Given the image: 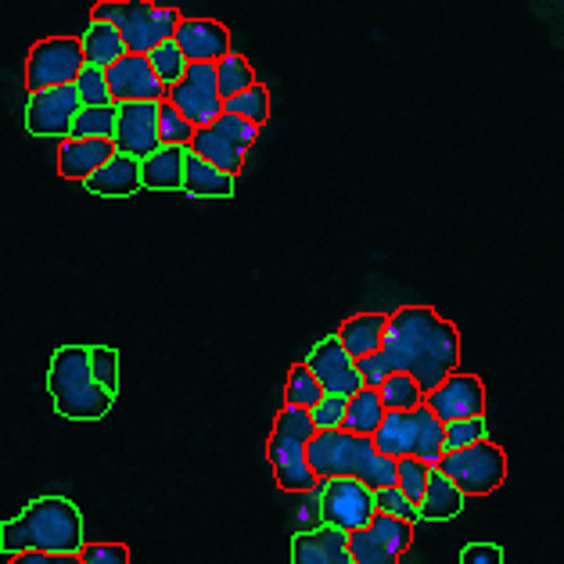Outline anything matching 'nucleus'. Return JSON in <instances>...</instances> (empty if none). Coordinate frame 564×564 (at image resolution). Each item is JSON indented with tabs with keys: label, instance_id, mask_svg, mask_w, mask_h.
<instances>
[{
	"label": "nucleus",
	"instance_id": "nucleus-1",
	"mask_svg": "<svg viewBox=\"0 0 564 564\" xmlns=\"http://www.w3.org/2000/svg\"><path fill=\"white\" fill-rule=\"evenodd\" d=\"M381 352L392 364V370H406L421 384V392H432L438 381L457 370L460 335L435 310L403 306L384 324Z\"/></svg>",
	"mask_w": 564,
	"mask_h": 564
},
{
	"label": "nucleus",
	"instance_id": "nucleus-2",
	"mask_svg": "<svg viewBox=\"0 0 564 564\" xmlns=\"http://www.w3.org/2000/svg\"><path fill=\"white\" fill-rule=\"evenodd\" d=\"M306 460L316 481L352 475L360 478L367 489L395 486V460L375 449L370 435H352L346 429L316 432L306 443Z\"/></svg>",
	"mask_w": 564,
	"mask_h": 564
},
{
	"label": "nucleus",
	"instance_id": "nucleus-3",
	"mask_svg": "<svg viewBox=\"0 0 564 564\" xmlns=\"http://www.w3.org/2000/svg\"><path fill=\"white\" fill-rule=\"evenodd\" d=\"M47 392L54 410L68 421H101L112 410L116 395H108L90 375V349L62 346L47 370Z\"/></svg>",
	"mask_w": 564,
	"mask_h": 564
},
{
	"label": "nucleus",
	"instance_id": "nucleus-4",
	"mask_svg": "<svg viewBox=\"0 0 564 564\" xmlns=\"http://www.w3.org/2000/svg\"><path fill=\"white\" fill-rule=\"evenodd\" d=\"M94 19L112 22L119 36L127 40V51L148 54L151 47H159L162 40H173L181 11L148 4V0H101L94 8Z\"/></svg>",
	"mask_w": 564,
	"mask_h": 564
},
{
	"label": "nucleus",
	"instance_id": "nucleus-5",
	"mask_svg": "<svg viewBox=\"0 0 564 564\" xmlns=\"http://www.w3.org/2000/svg\"><path fill=\"white\" fill-rule=\"evenodd\" d=\"M19 518H22L30 550H47V554H79V546H84V514H79L76 503H68L62 497L33 500Z\"/></svg>",
	"mask_w": 564,
	"mask_h": 564
},
{
	"label": "nucleus",
	"instance_id": "nucleus-6",
	"mask_svg": "<svg viewBox=\"0 0 564 564\" xmlns=\"http://www.w3.org/2000/svg\"><path fill=\"white\" fill-rule=\"evenodd\" d=\"M435 467L464 497H489V492H497L507 481V453L492 438H481V443L460 449H446Z\"/></svg>",
	"mask_w": 564,
	"mask_h": 564
},
{
	"label": "nucleus",
	"instance_id": "nucleus-7",
	"mask_svg": "<svg viewBox=\"0 0 564 564\" xmlns=\"http://www.w3.org/2000/svg\"><path fill=\"white\" fill-rule=\"evenodd\" d=\"M256 137H259V127H252V122H245L238 116L219 112L209 127L195 130L187 148L195 151V155H202L205 162H213L216 170L238 176L245 166V155H249L256 144Z\"/></svg>",
	"mask_w": 564,
	"mask_h": 564
},
{
	"label": "nucleus",
	"instance_id": "nucleus-8",
	"mask_svg": "<svg viewBox=\"0 0 564 564\" xmlns=\"http://www.w3.org/2000/svg\"><path fill=\"white\" fill-rule=\"evenodd\" d=\"M346 543H349V557L356 564H399L410 550V543H414V525L403 518L375 511V518H370L367 525L352 529L346 535Z\"/></svg>",
	"mask_w": 564,
	"mask_h": 564
},
{
	"label": "nucleus",
	"instance_id": "nucleus-9",
	"mask_svg": "<svg viewBox=\"0 0 564 564\" xmlns=\"http://www.w3.org/2000/svg\"><path fill=\"white\" fill-rule=\"evenodd\" d=\"M166 101L181 112L191 127H209L224 112V98L216 90V62H187L184 76L170 87Z\"/></svg>",
	"mask_w": 564,
	"mask_h": 564
},
{
	"label": "nucleus",
	"instance_id": "nucleus-10",
	"mask_svg": "<svg viewBox=\"0 0 564 564\" xmlns=\"http://www.w3.org/2000/svg\"><path fill=\"white\" fill-rule=\"evenodd\" d=\"M316 492H321L324 525L352 532L375 518V489H367L360 478H352V475L324 478V481H316Z\"/></svg>",
	"mask_w": 564,
	"mask_h": 564
},
{
	"label": "nucleus",
	"instance_id": "nucleus-11",
	"mask_svg": "<svg viewBox=\"0 0 564 564\" xmlns=\"http://www.w3.org/2000/svg\"><path fill=\"white\" fill-rule=\"evenodd\" d=\"M84 68V44L73 36H51L40 40L25 58V87L44 90V87H62L73 84L76 73Z\"/></svg>",
	"mask_w": 564,
	"mask_h": 564
},
{
	"label": "nucleus",
	"instance_id": "nucleus-12",
	"mask_svg": "<svg viewBox=\"0 0 564 564\" xmlns=\"http://www.w3.org/2000/svg\"><path fill=\"white\" fill-rule=\"evenodd\" d=\"M79 108L84 105H79V94L73 84L33 90L30 105H25V130L33 137H68Z\"/></svg>",
	"mask_w": 564,
	"mask_h": 564
},
{
	"label": "nucleus",
	"instance_id": "nucleus-13",
	"mask_svg": "<svg viewBox=\"0 0 564 564\" xmlns=\"http://www.w3.org/2000/svg\"><path fill=\"white\" fill-rule=\"evenodd\" d=\"M116 151L130 159H148L151 151L162 148L159 141V101H122L116 105Z\"/></svg>",
	"mask_w": 564,
	"mask_h": 564
},
{
	"label": "nucleus",
	"instance_id": "nucleus-14",
	"mask_svg": "<svg viewBox=\"0 0 564 564\" xmlns=\"http://www.w3.org/2000/svg\"><path fill=\"white\" fill-rule=\"evenodd\" d=\"M105 79H108V94H112V101L122 105V101H166L170 87L162 84L155 76V68H151L148 54H133L127 51L119 62H112L105 68Z\"/></svg>",
	"mask_w": 564,
	"mask_h": 564
},
{
	"label": "nucleus",
	"instance_id": "nucleus-15",
	"mask_svg": "<svg viewBox=\"0 0 564 564\" xmlns=\"http://www.w3.org/2000/svg\"><path fill=\"white\" fill-rule=\"evenodd\" d=\"M424 406L443 424L460 417H486V389H481V381L475 375L453 370L432 392H424Z\"/></svg>",
	"mask_w": 564,
	"mask_h": 564
},
{
	"label": "nucleus",
	"instance_id": "nucleus-16",
	"mask_svg": "<svg viewBox=\"0 0 564 564\" xmlns=\"http://www.w3.org/2000/svg\"><path fill=\"white\" fill-rule=\"evenodd\" d=\"M306 367L313 370V378L321 381V389L332 392V395H352L356 389H364V378H360V370H356V360L341 349L338 335L324 338L321 346L310 352Z\"/></svg>",
	"mask_w": 564,
	"mask_h": 564
},
{
	"label": "nucleus",
	"instance_id": "nucleus-17",
	"mask_svg": "<svg viewBox=\"0 0 564 564\" xmlns=\"http://www.w3.org/2000/svg\"><path fill=\"white\" fill-rule=\"evenodd\" d=\"M267 457L273 467V478L284 492H306L316 489V475L310 471V460H306V443L292 435H281L273 432L270 443H267Z\"/></svg>",
	"mask_w": 564,
	"mask_h": 564
},
{
	"label": "nucleus",
	"instance_id": "nucleus-18",
	"mask_svg": "<svg viewBox=\"0 0 564 564\" xmlns=\"http://www.w3.org/2000/svg\"><path fill=\"white\" fill-rule=\"evenodd\" d=\"M173 44L184 51L187 62H219L230 51V33L213 19H181Z\"/></svg>",
	"mask_w": 564,
	"mask_h": 564
},
{
	"label": "nucleus",
	"instance_id": "nucleus-19",
	"mask_svg": "<svg viewBox=\"0 0 564 564\" xmlns=\"http://www.w3.org/2000/svg\"><path fill=\"white\" fill-rule=\"evenodd\" d=\"M349 532L335 525H316L292 540V564H356L349 557Z\"/></svg>",
	"mask_w": 564,
	"mask_h": 564
},
{
	"label": "nucleus",
	"instance_id": "nucleus-20",
	"mask_svg": "<svg viewBox=\"0 0 564 564\" xmlns=\"http://www.w3.org/2000/svg\"><path fill=\"white\" fill-rule=\"evenodd\" d=\"M112 155H116V144L101 141V137H62L58 173L65 181H87V176L98 166H105Z\"/></svg>",
	"mask_w": 564,
	"mask_h": 564
},
{
	"label": "nucleus",
	"instance_id": "nucleus-21",
	"mask_svg": "<svg viewBox=\"0 0 564 564\" xmlns=\"http://www.w3.org/2000/svg\"><path fill=\"white\" fill-rule=\"evenodd\" d=\"M84 184L101 198H130L133 191L141 187V162L122 155V151H116V155L108 159L105 166L94 170Z\"/></svg>",
	"mask_w": 564,
	"mask_h": 564
},
{
	"label": "nucleus",
	"instance_id": "nucleus-22",
	"mask_svg": "<svg viewBox=\"0 0 564 564\" xmlns=\"http://www.w3.org/2000/svg\"><path fill=\"white\" fill-rule=\"evenodd\" d=\"M378 453L384 457H414V446H417V417L414 410H384V417L378 424V432L370 435Z\"/></svg>",
	"mask_w": 564,
	"mask_h": 564
},
{
	"label": "nucleus",
	"instance_id": "nucleus-23",
	"mask_svg": "<svg viewBox=\"0 0 564 564\" xmlns=\"http://www.w3.org/2000/svg\"><path fill=\"white\" fill-rule=\"evenodd\" d=\"M184 155L187 148L181 144H162L141 159V187L148 191H181L184 184Z\"/></svg>",
	"mask_w": 564,
	"mask_h": 564
},
{
	"label": "nucleus",
	"instance_id": "nucleus-24",
	"mask_svg": "<svg viewBox=\"0 0 564 564\" xmlns=\"http://www.w3.org/2000/svg\"><path fill=\"white\" fill-rule=\"evenodd\" d=\"M181 191L184 195H195V198H230L234 195V176L216 170L213 162H205L202 155H195V151L187 148Z\"/></svg>",
	"mask_w": 564,
	"mask_h": 564
},
{
	"label": "nucleus",
	"instance_id": "nucleus-25",
	"mask_svg": "<svg viewBox=\"0 0 564 564\" xmlns=\"http://www.w3.org/2000/svg\"><path fill=\"white\" fill-rule=\"evenodd\" d=\"M460 511H464V492L453 486V481L438 471V467H432L429 486H424V497L417 500V514L424 521H449V518H457Z\"/></svg>",
	"mask_w": 564,
	"mask_h": 564
},
{
	"label": "nucleus",
	"instance_id": "nucleus-26",
	"mask_svg": "<svg viewBox=\"0 0 564 564\" xmlns=\"http://www.w3.org/2000/svg\"><path fill=\"white\" fill-rule=\"evenodd\" d=\"M384 324H389V316L384 313L352 316V321L341 324V332H338L341 349H346L352 360H360V356H367V352H378L381 341H384Z\"/></svg>",
	"mask_w": 564,
	"mask_h": 564
},
{
	"label": "nucleus",
	"instance_id": "nucleus-27",
	"mask_svg": "<svg viewBox=\"0 0 564 564\" xmlns=\"http://www.w3.org/2000/svg\"><path fill=\"white\" fill-rule=\"evenodd\" d=\"M79 44H84V62L98 65V68H108L127 54V40H122L116 25L105 22V19H94L87 25V33L79 36Z\"/></svg>",
	"mask_w": 564,
	"mask_h": 564
},
{
	"label": "nucleus",
	"instance_id": "nucleus-28",
	"mask_svg": "<svg viewBox=\"0 0 564 564\" xmlns=\"http://www.w3.org/2000/svg\"><path fill=\"white\" fill-rule=\"evenodd\" d=\"M384 417V403L378 389H356L349 399H346V421H341V429L352 432V435H375L378 424Z\"/></svg>",
	"mask_w": 564,
	"mask_h": 564
},
{
	"label": "nucleus",
	"instance_id": "nucleus-29",
	"mask_svg": "<svg viewBox=\"0 0 564 564\" xmlns=\"http://www.w3.org/2000/svg\"><path fill=\"white\" fill-rule=\"evenodd\" d=\"M414 417H417V446H414V457H421L424 464H438V457L446 453V424L438 421L429 406H414Z\"/></svg>",
	"mask_w": 564,
	"mask_h": 564
},
{
	"label": "nucleus",
	"instance_id": "nucleus-30",
	"mask_svg": "<svg viewBox=\"0 0 564 564\" xmlns=\"http://www.w3.org/2000/svg\"><path fill=\"white\" fill-rule=\"evenodd\" d=\"M378 395H381L384 410H414L424 403L421 384L410 378L406 370H392V375L378 384Z\"/></svg>",
	"mask_w": 564,
	"mask_h": 564
},
{
	"label": "nucleus",
	"instance_id": "nucleus-31",
	"mask_svg": "<svg viewBox=\"0 0 564 564\" xmlns=\"http://www.w3.org/2000/svg\"><path fill=\"white\" fill-rule=\"evenodd\" d=\"M224 112L252 122V127H263V122L270 119V94L263 84H252L241 94H234V98H224Z\"/></svg>",
	"mask_w": 564,
	"mask_h": 564
},
{
	"label": "nucleus",
	"instance_id": "nucleus-32",
	"mask_svg": "<svg viewBox=\"0 0 564 564\" xmlns=\"http://www.w3.org/2000/svg\"><path fill=\"white\" fill-rule=\"evenodd\" d=\"M252 84H256V73H252V65L241 58V54L227 51L224 58L216 62V90H219V98H234V94H241L245 87H252Z\"/></svg>",
	"mask_w": 564,
	"mask_h": 564
},
{
	"label": "nucleus",
	"instance_id": "nucleus-33",
	"mask_svg": "<svg viewBox=\"0 0 564 564\" xmlns=\"http://www.w3.org/2000/svg\"><path fill=\"white\" fill-rule=\"evenodd\" d=\"M112 133H116V105L79 108L73 130H68V137H101V141H112Z\"/></svg>",
	"mask_w": 564,
	"mask_h": 564
},
{
	"label": "nucleus",
	"instance_id": "nucleus-34",
	"mask_svg": "<svg viewBox=\"0 0 564 564\" xmlns=\"http://www.w3.org/2000/svg\"><path fill=\"white\" fill-rule=\"evenodd\" d=\"M321 395H324V389H321V381L313 378V370L306 364H295L292 375H288V384H284V403L310 410L321 403Z\"/></svg>",
	"mask_w": 564,
	"mask_h": 564
},
{
	"label": "nucleus",
	"instance_id": "nucleus-35",
	"mask_svg": "<svg viewBox=\"0 0 564 564\" xmlns=\"http://www.w3.org/2000/svg\"><path fill=\"white\" fill-rule=\"evenodd\" d=\"M73 87H76L79 105H84V108H90V105H116L112 94H108L105 68H98V65H87L84 62V68H79L76 79H73Z\"/></svg>",
	"mask_w": 564,
	"mask_h": 564
},
{
	"label": "nucleus",
	"instance_id": "nucleus-36",
	"mask_svg": "<svg viewBox=\"0 0 564 564\" xmlns=\"http://www.w3.org/2000/svg\"><path fill=\"white\" fill-rule=\"evenodd\" d=\"M148 62H151V68H155V76H159L166 87H173L176 79L184 76V68H187L184 51L176 47L173 40H162L159 47H151V51H148Z\"/></svg>",
	"mask_w": 564,
	"mask_h": 564
},
{
	"label": "nucleus",
	"instance_id": "nucleus-37",
	"mask_svg": "<svg viewBox=\"0 0 564 564\" xmlns=\"http://www.w3.org/2000/svg\"><path fill=\"white\" fill-rule=\"evenodd\" d=\"M429 475H432V464H424L421 457H399L395 460V486L406 492V500L417 503L424 497Z\"/></svg>",
	"mask_w": 564,
	"mask_h": 564
},
{
	"label": "nucleus",
	"instance_id": "nucleus-38",
	"mask_svg": "<svg viewBox=\"0 0 564 564\" xmlns=\"http://www.w3.org/2000/svg\"><path fill=\"white\" fill-rule=\"evenodd\" d=\"M191 137H195V127H191V122L181 112H176L170 101H159V141L187 148Z\"/></svg>",
	"mask_w": 564,
	"mask_h": 564
},
{
	"label": "nucleus",
	"instance_id": "nucleus-39",
	"mask_svg": "<svg viewBox=\"0 0 564 564\" xmlns=\"http://www.w3.org/2000/svg\"><path fill=\"white\" fill-rule=\"evenodd\" d=\"M375 511H381V514H392V518H403V521H421V514H417V503L414 500H406V492L399 489V486H381V489H375Z\"/></svg>",
	"mask_w": 564,
	"mask_h": 564
},
{
	"label": "nucleus",
	"instance_id": "nucleus-40",
	"mask_svg": "<svg viewBox=\"0 0 564 564\" xmlns=\"http://www.w3.org/2000/svg\"><path fill=\"white\" fill-rule=\"evenodd\" d=\"M90 375L108 395H116L119 392V352L108 346H94L90 349Z\"/></svg>",
	"mask_w": 564,
	"mask_h": 564
},
{
	"label": "nucleus",
	"instance_id": "nucleus-41",
	"mask_svg": "<svg viewBox=\"0 0 564 564\" xmlns=\"http://www.w3.org/2000/svg\"><path fill=\"white\" fill-rule=\"evenodd\" d=\"M489 438V424L486 417H460V421H446V449H460Z\"/></svg>",
	"mask_w": 564,
	"mask_h": 564
},
{
	"label": "nucleus",
	"instance_id": "nucleus-42",
	"mask_svg": "<svg viewBox=\"0 0 564 564\" xmlns=\"http://www.w3.org/2000/svg\"><path fill=\"white\" fill-rule=\"evenodd\" d=\"M273 432H281V435H292V438H302V443H310V438L316 435V424L310 417V410H302V406H281V414L278 421H273Z\"/></svg>",
	"mask_w": 564,
	"mask_h": 564
},
{
	"label": "nucleus",
	"instance_id": "nucleus-43",
	"mask_svg": "<svg viewBox=\"0 0 564 564\" xmlns=\"http://www.w3.org/2000/svg\"><path fill=\"white\" fill-rule=\"evenodd\" d=\"M346 399L349 395H332L324 392L321 403L310 406V417L316 424V432H327V429H341V421H346Z\"/></svg>",
	"mask_w": 564,
	"mask_h": 564
},
{
	"label": "nucleus",
	"instance_id": "nucleus-44",
	"mask_svg": "<svg viewBox=\"0 0 564 564\" xmlns=\"http://www.w3.org/2000/svg\"><path fill=\"white\" fill-rule=\"evenodd\" d=\"M79 564H130V550L122 543H84Z\"/></svg>",
	"mask_w": 564,
	"mask_h": 564
},
{
	"label": "nucleus",
	"instance_id": "nucleus-45",
	"mask_svg": "<svg viewBox=\"0 0 564 564\" xmlns=\"http://www.w3.org/2000/svg\"><path fill=\"white\" fill-rule=\"evenodd\" d=\"M356 370H360V378H364L367 389H378V384L392 375V364L384 360V352L378 349V352H367V356H360V360H356Z\"/></svg>",
	"mask_w": 564,
	"mask_h": 564
},
{
	"label": "nucleus",
	"instance_id": "nucleus-46",
	"mask_svg": "<svg viewBox=\"0 0 564 564\" xmlns=\"http://www.w3.org/2000/svg\"><path fill=\"white\" fill-rule=\"evenodd\" d=\"M460 564H503V546H497V543H471V546H464Z\"/></svg>",
	"mask_w": 564,
	"mask_h": 564
},
{
	"label": "nucleus",
	"instance_id": "nucleus-47",
	"mask_svg": "<svg viewBox=\"0 0 564 564\" xmlns=\"http://www.w3.org/2000/svg\"><path fill=\"white\" fill-rule=\"evenodd\" d=\"M11 564H79V554H47V550H22Z\"/></svg>",
	"mask_w": 564,
	"mask_h": 564
},
{
	"label": "nucleus",
	"instance_id": "nucleus-48",
	"mask_svg": "<svg viewBox=\"0 0 564 564\" xmlns=\"http://www.w3.org/2000/svg\"><path fill=\"white\" fill-rule=\"evenodd\" d=\"M399 564H403V561H399Z\"/></svg>",
	"mask_w": 564,
	"mask_h": 564
}]
</instances>
